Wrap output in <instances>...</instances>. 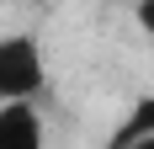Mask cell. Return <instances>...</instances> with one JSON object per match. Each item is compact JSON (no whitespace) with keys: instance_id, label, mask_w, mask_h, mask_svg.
<instances>
[{"instance_id":"6da1fadb","label":"cell","mask_w":154,"mask_h":149,"mask_svg":"<svg viewBox=\"0 0 154 149\" xmlns=\"http://www.w3.org/2000/svg\"><path fill=\"white\" fill-rule=\"evenodd\" d=\"M48 90V59L37 32H5L0 37V101H37Z\"/></svg>"},{"instance_id":"7a4b0ae2","label":"cell","mask_w":154,"mask_h":149,"mask_svg":"<svg viewBox=\"0 0 154 149\" xmlns=\"http://www.w3.org/2000/svg\"><path fill=\"white\" fill-rule=\"evenodd\" d=\"M138 133H154V96H143L133 112H128V122L117 128V138H112V149H122L128 138H138Z\"/></svg>"},{"instance_id":"3957f363","label":"cell","mask_w":154,"mask_h":149,"mask_svg":"<svg viewBox=\"0 0 154 149\" xmlns=\"http://www.w3.org/2000/svg\"><path fill=\"white\" fill-rule=\"evenodd\" d=\"M133 21L143 37H154V0H133Z\"/></svg>"},{"instance_id":"277c9868","label":"cell","mask_w":154,"mask_h":149,"mask_svg":"<svg viewBox=\"0 0 154 149\" xmlns=\"http://www.w3.org/2000/svg\"><path fill=\"white\" fill-rule=\"evenodd\" d=\"M122 149H154V133H138V138H128Z\"/></svg>"}]
</instances>
